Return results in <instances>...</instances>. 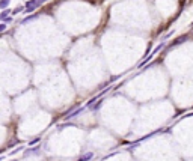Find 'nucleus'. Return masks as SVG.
Segmentation results:
<instances>
[{
    "mask_svg": "<svg viewBox=\"0 0 193 161\" xmlns=\"http://www.w3.org/2000/svg\"><path fill=\"white\" fill-rule=\"evenodd\" d=\"M6 27H8V26H6V23H3V21H2V23H0V33L6 30Z\"/></svg>",
    "mask_w": 193,
    "mask_h": 161,
    "instance_id": "6",
    "label": "nucleus"
},
{
    "mask_svg": "<svg viewBox=\"0 0 193 161\" xmlns=\"http://www.w3.org/2000/svg\"><path fill=\"white\" fill-rule=\"evenodd\" d=\"M12 20H14V17H12V15H9V17H8L6 20H5L3 23H6V24H8V23H12Z\"/></svg>",
    "mask_w": 193,
    "mask_h": 161,
    "instance_id": "8",
    "label": "nucleus"
},
{
    "mask_svg": "<svg viewBox=\"0 0 193 161\" xmlns=\"http://www.w3.org/2000/svg\"><path fill=\"white\" fill-rule=\"evenodd\" d=\"M94 155H92V152H88L86 155H83L82 158H80V161H89V158H92Z\"/></svg>",
    "mask_w": 193,
    "mask_h": 161,
    "instance_id": "4",
    "label": "nucleus"
},
{
    "mask_svg": "<svg viewBox=\"0 0 193 161\" xmlns=\"http://www.w3.org/2000/svg\"><path fill=\"white\" fill-rule=\"evenodd\" d=\"M24 8L23 6H20V8H15L14 11H12V15H15V14H18V12H21V11H23Z\"/></svg>",
    "mask_w": 193,
    "mask_h": 161,
    "instance_id": "7",
    "label": "nucleus"
},
{
    "mask_svg": "<svg viewBox=\"0 0 193 161\" xmlns=\"http://www.w3.org/2000/svg\"><path fill=\"white\" fill-rule=\"evenodd\" d=\"M39 6V3L36 2V0H27L26 2V6H24V9H26V12H33V11Z\"/></svg>",
    "mask_w": 193,
    "mask_h": 161,
    "instance_id": "1",
    "label": "nucleus"
},
{
    "mask_svg": "<svg viewBox=\"0 0 193 161\" xmlns=\"http://www.w3.org/2000/svg\"><path fill=\"white\" fill-rule=\"evenodd\" d=\"M14 161H18V160H14Z\"/></svg>",
    "mask_w": 193,
    "mask_h": 161,
    "instance_id": "10",
    "label": "nucleus"
},
{
    "mask_svg": "<svg viewBox=\"0 0 193 161\" xmlns=\"http://www.w3.org/2000/svg\"><path fill=\"white\" fill-rule=\"evenodd\" d=\"M36 2H38L39 5H42V3H44V2H47V0H36Z\"/></svg>",
    "mask_w": 193,
    "mask_h": 161,
    "instance_id": "9",
    "label": "nucleus"
},
{
    "mask_svg": "<svg viewBox=\"0 0 193 161\" xmlns=\"http://www.w3.org/2000/svg\"><path fill=\"white\" fill-rule=\"evenodd\" d=\"M35 18H38V15H30V17H26L23 21H21V23H29V21H32V20H35Z\"/></svg>",
    "mask_w": 193,
    "mask_h": 161,
    "instance_id": "5",
    "label": "nucleus"
},
{
    "mask_svg": "<svg viewBox=\"0 0 193 161\" xmlns=\"http://www.w3.org/2000/svg\"><path fill=\"white\" fill-rule=\"evenodd\" d=\"M9 3H11V0H0V9H6L9 6Z\"/></svg>",
    "mask_w": 193,
    "mask_h": 161,
    "instance_id": "3",
    "label": "nucleus"
},
{
    "mask_svg": "<svg viewBox=\"0 0 193 161\" xmlns=\"http://www.w3.org/2000/svg\"><path fill=\"white\" fill-rule=\"evenodd\" d=\"M11 14H12V11H11V9H8V8H6V9H3V11H2V14H0V21H5V20H6Z\"/></svg>",
    "mask_w": 193,
    "mask_h": 161,
    "instance_id": "2",
    "label": "nucleus"
}]
</instances>
